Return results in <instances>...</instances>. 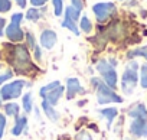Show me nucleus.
<instances>
[{
	"label": "nucleus",
	"instance_id": "obj_4",
	"mask_svg": "<svg viewBox=\"0 0 147 140\" xmlns=\"http://www.w3.org/2000/svg\"><path fill=\"white\" fill-rule=\"evenodd\" d=\"M115 61H111V59H101L97 62L95 68L98 74L101 75L102 81L110 85L111 88H117L118 85V75H117V69H115Z\"/></svg>",
	"mask_w": 147,
	"mask_h": 140
},
{
	"label": "nucleus",
	"instance_id": "obj_31",
	"mask_svg": "<svg viewBox=\"0 0 147 140\" xmlns=\"http://www.w3.org/2000/svg\"><path fill=\"white\" fill-rule=\"evenodd\" d=\"M5 25H6V20H5L3 18H0V36L3 35V28H5Z\"/></svg>",
	"mask_w": 147,
	"mask_h": 140
},
{
	"label": "nucleus",
	"instance_id": "obj_27",
	"mask_svg": "<svg viewBox=\"0 0 147 140\" xmlns=\"http://www.w3.org/2000/svg\"><path fill=\"white\" fill-rule=\"evenodd\" d=\"M5 130H6V116L3 113H0V140L3 139Z\"/></svg>",
	"mask_w": 147,
	"mask_h": 140
},
{
	"label": "nucleus",
	"instance_id": "obj_32",
	"mask_svg": "<svg viewBox=\"0 0 147 140\" xmlns=\"http://www.w3.org/2000/svg\"><path fill=\"white\" fill-rule=\"evenodd\" d=\"M15 2L18 3V6H19V7H22V9H23V7H26V0H15Z\"/></svg>",
	"mask_w": 147,
	"mask_h": 140
},
{
	"label": "nucleus",
	"instance_id": "obj_3",
	"mask_svg": "<svg viewBox=\"0 0 147 140\" xmlns=\"http://www.w3.org/2000/svg\"><path fill=\"white\" fill-rule=\"evenodd\" d=\"M138 62L131 59L128 61V64L125 65L124 68V72L121 75V80H120V84H121V90H123V94L124 95H131L137 87V84L140 83V78H138Z\"/></svg>",
	"mask_w": 147,
	"mask_h": 140
},
{
	"label": "nucleus",
	"instance_id": "obj_29",
	"mask_svg": "<svg viewBox=\"0 0 147 140\" xmlns=\"http://www.w3.org/2000/svg\"><path fill=\"white\" fill-rule=\"evenodd\" d=\"M77 140H92V137L88 131H81L77 134Z\"/></svg>",
	"mask_w": 147,
	"mask_h": 140
},
{
	"label": "nucleus",
	"instance_id": "obj_20",
	"mask_svg": "<svg viewBox=\"0 0 147 140\" xmlns=\"http://www.w3.org/2000/svg\"><path fill=\"white\" fill-rule=\"evenodd\" d=\"M80 28H81L82 32L91 33V30H92V23H91V20H90L88 16H82V18H81V20H80Z\"/></svg>",
	"mask_w": 147,
	"mask_h": 140
},
{
	"label": "nucleus",
	"instance_id": "obj_7",
	"mask_svg": "<svg viewBox=\"0 0 147 140\" xmlns=\"http://www.w3.org/2000/svg\"><path fill=\"white\" fill-rule=\"evenodd\" d=\"M81 12L78 9H75L74 6H66V9L63 10V22H62V28H66L68 30H71L74 35H80V28H78V19H80Z\"/></svg>",
	"mask_w": 147,
	"mask_h": 140
},
{
	"label": "nucleus",
	"instance_id": "obj_21",
	"mask_svg": "<svg viewBox=\"0 0 147 140\" xmlns=\"http://www.w3.org/2000/svg\"><path fill=\"white\" fill-rule=\"evenodd\" d=\"M140 85L141 88L147 90V62L143 64L140 68Z\"/></svg>",
	"mask_w": 147,
	"mask_h": 140
},
{
	"label": "nucleus",
	"instance_id": "obj_10",
	"mask_svg": "<svg viewBox=\"0 0 147 140\" xmlns=\"http://www.w3.org/2000/svg\"><path fill=\"white\" fill-rule=\"evenodd\" d=\"M78 94H85V90L81 85V81L74 77L68 78L66 80V100L75 98Z\"/></svg>",
	"mask_w": 147,
	"mask_h": 140
},
{
	"label": "nucleus",
	"instance_id": "obj_15",
	"mask_svg": "<svg viewBox=\"0 0 147 140\" xmlns=\"http://www.w3.org/2000/svg\"><path fill=\"white\" fill-rule=\"evenodd\" d=\"M28 127V117L26 116H18L15 118V126L12 127L13 136H20Z\"/></svg>",
	"mask_w": 147,
	"mask_h": 140
},
{
	"label": "nucleus",
	"instance_id": "obj_6",
	"mask_svg": "<svg viewBox=\"0 0 147 140\" xmlns=\"http://www.w3.org/2000/svg\"><path fill=\"white\" fill-rule=\"evenodd\" d=\"M26 85H29V83H26L25 80L10 81V83L5 84L2 88H0V97H2V100H5V101L15 100V98L22 95V91Z\"/></svg>",
	"mask_w": 147,
	"mask_h": 140
},
{
	"label": "nucleus",
	"instance_id": "obj_22",
	"mask_svg": "<svg viewBox=\"0 0 147 140\" xmlns=\"http://www.w3.org/2000/svg\"><path fill=\"white\" fill-rule=\"evenodd\" d=\"M40 16H42V12H40L39 9H36V7L29 9V10H28V13H26V19H28V20H32V22L39 20V19H40Z\"/></svg>",
	"mask_w": 147,
	"mask_h": 140
},
{
	"label": "nucleus",
	"instance_id": "obj_18",
	"mask_svg": "<svg viewBox=\"0 0 147 140\" xmlns=\"http://www.w3.org/2000/svg\"><path fill=\"white\" fill-rule=\"evenodd\" d=\"M22 107H23L26 114L32 113V110H33V94L30 91L23 94V97H22Z\"/></svg>",
	"mask_w": 147,
	"mask_h": 140
},
{
	"label": "nucleus",
	"instance_id": "obj_1",
	"mask_svg": "<svg viewBox=\"0 0 147 140\" xmlns=\"http://www.w3.org/2000/svg\"><path fill=\"white\" fill-rule=\"evenodd\" d=\"M6 51H9L6 59L13 66V69L19 74H30L36 68L32 62V56L29 53V49L25 45H16L9 46L6 45Z\"/></svg>",
	"mask_w": 147,
	"mask_h": 140
},
{
	"label": "nucleus",
	"instance_id": "obj_16",
	"mask_svg": "<svg viewBox=\"0 0 147 140\" xmlns=\"http://www.w3.org/2000/svg\"><path fill=\"white\" fill-rule=\"evenodd\" d=\"M117 108L115 107H108V108H101L100 111H98V114H100V117L101 118H105L107 120V126H108V129H111V124H113V120L117 117Z\"/></svg>",
	"mask_w": 147,
	"mask_h": 140
},
{
	"label": "nucleus",
	"instance_id": "obj_8",
	"mask_svg": "<svg viewBox=\"0 0 147 140\" xmlns=\"http://www.w3.org/2000/svg\"><path fill=\"white\" fill-rule=\"evenodd\" d=\"M22 19H23V15L22 13H15L12 16V22L6 28V36L9 38V41H12V42H20V41H23L25 32L20 28Z\"/></svg>",
	"mask_w": 147,
	"mask_h": 140
},
{
	"label": "nucleus",
	"instance_id": "obj_30",
	"mask_svg": "<svg viewBox=\"0 0 147 140\" xmlns=\"http://www.w3.org/2000/svg\"><path fill=\"white\" fill-rule=\"evenodd\" d=\"M48 0H30V3L33 7H40V6H45Z\"/></svg>",
	"mask_w": 147,
	"mask_h": 140
},
{
	"label": "nucleus",
	"instance_id": "obj_2",
	"mask_svg": "<svg viewBox=\"0 0 147 140\" xmlns=\"http://www.w3.org/2000/svg\"><path fill=\"white\" fill-rule=\"evenodd\" d=\"M92 87L95 88V95H97V103L100 106H107V104H121L123 97L117 94L114 88L107 85L100 78H92L91 80Z\"/></svg>",
	"mask_w": 147,
	"mask_h": 140
},
{
	"label": "nucleus",
	"instance_id": "obj_34",
	"mask_svg": "<svg viewBox=\"0 0 147 140\" xmlns=\"http://www.w3.org/2000/svg\"><path fill=\"white\" fill-rule=\"evenodd\" d=\"M0 68H2V65H0Z\"/></svg>",
	"mask_w": 147,
	"mask_h": 140
},
{
	"label": "nucleus",
	"instance_id": "obj_13",
	"mask_svg": "<svg viewBox=\"0 0 147 140\" xmlns=\"http://www.w3.org/2000/svg\"><path fill=\"white\" fill-rule=\"evenodd\" d=\"M127 114L131 120H147V107L143 103H134L130 106Z\"/></svg>",
	"mask_w": 147,
	"mask_h": 140
},
{
	"label": "nucleus",
	"instance_id": "obj_5",
	"mask_svg": "<svg viewBox=\"0 0 147 140\" xmlns=\"http://www.w3.org/2000/svg\"><path fill=\"white\" fill-rule=\"evenodd\" d=\"M63 93H65V87L62 85V83L61 81H52V83H49V84H46L40 88L39 95H40L42 100L48 101L49 104L56 106L59 103V100L62 98Z\"/></svg>",
	"mask_w": 147,
	"mask_h": 140
},
{
	"label": "nucleus",
	"instance_id": "obj_33",
	"mask_svg": "<svg viewBox=\"0 0 147 140\" xmlns=\"http://www.w3.org/2000/svg\"><path fill=\"white\" fill-rule=\"evenodd\" d=\"M2 101H3V100H2V97H0V107H2Z\"/></svg>",
	"mask_w": 147,
	"mask_h": 140
},
{
	"label": "nucleus",
	"instance_id": "obj_25",
	"mask_svg": "<svg viewBox=\"0 0 147 140\" xmlns=\"http://www.w3.org/2000/svg\"><path fill=\"white\" fill-rule=\"evenodd\" d=\"M10 7H12V2H10V0H0V13L9 12Z\"/></svg>",
	"mask_w": 147,
	"mask_h": 140
},
{
	"label": "nucleus",
	"instance_id": "obj_24",
	"mask_svg": "<svg viewBox=\"0 0 147 140\" xmlns=\"http://www.w3.org/2000/svg\"><path fill=\"white\" fill-rule=\"evenodd\" d=\"M12 77H13V71H12V69H6L3 74H0V87H3L5 83L12 80Z\"/></svg>",
	"mask_w": 147,
	"mask_h": 140
},
{
	"label": "nucleus",
	"instance_id": "obj_9",
	"mask_svg": "<svg viewBox=\"0 0 147 140\" xmlns=\"http://www.w3.org/2000/svg\"><path fill=\"white\" fill-rule=\"evenodd\" d=\"M92 12L100 23H105L115 15V5L111 2H101L92 6Z\"/></svg>",
	"mask_w": 147,
	"mask_h": 140
},
{
	"label": "nucleus",
	"instance_id": "obj_14",
	"mask_svg": "<svg viewBox=\"0 0 147 140\" xmlns=\"http://www.w3.org/2000/svg\"><path fill=\"white\" fill-rule=\"evenodd\" d=\"M40 108L43 110V114H45L51 121H53V123H58V121H59L61 114L55 110V106H52V104H49L48 101L42 100V103H40Z\"/></svg>",
	"mask_w": 147,
	"mask_h": 140
},
{
	"label": "nucleus",
	"instance_id": "obj_11",
	"mask_svg": "<svg viewBox=\"0 0 147 140\" xmlns=\"http://www.w3.org/2000/svg\"><path fill=\"white\" fill-rule=\"evenodd\" d=\"M130 134L138 139H147V120H131Z\"/></svg>",
	"mask_w": 147,
	"mask_h": 140
},
{
	"label": "nucleus",
	"instance_id": "obj_17",
	"mask_svg": "<svg viewBox=\"0 0 147 140\" xmlns=\"http://www.w3.org/2000/svg\"><path fill=\"white\" fill-rule=\"evenodd\" d=\"M127 58H128L130 61H131V59H136V58H144V59L147 61V45L128 51V52H127Z\"/></svg>",
	"mask_w": 147,
	"mask_h": 140
},
{
	"label": "nucleus",
	"instance_id": "obj_19",
	"mask_svg": "<svg viewBox=\"0 0 147 140\" xmlns=\"http://www.w3.org/2000/svg\"><path fill=\"white\" fill-rule=\"evenodd\" d=\"M5 108V116H9V117H18L19 116V111H20V106L18 103H7L3 106Z\"/></svg>",
	"mask_w": 147,
	"mask_h": 140
},
{
	"label": "nucleus",
	"instance_id": "obj_26",
	"mask_svg": "<svg viewBox=\"0 0 147 140\" xmlns=\"http://www.w3.org/2000/svg\"><path fill=\"white\" fill-rule=\"evenodd\" d=\"M26 39H28V46H29V49H35L36 46H38V43H36V41H35V36L30 33V32H26Z\"/></svg>",
	"mask_w": 147,
	"mask_h": 140
},
{
	"label": "nucleus",
	"instance_id": "obj_28",
	"mask_svg": "<svg viewBox=\"0 0 147 140\" xmlns=\"http://www.w3.org/2000/svg\"><path fill=\"white\" fill-rule=\"evenodd\" d=\"M71 6H74L75 9H78L80 12L84 9V6H85V3H84V0H71Z\"/></svg>",
	"mask_w": 147,
	"mask_h": 140
},
{
	"label": "nucleus",
	"instance_id": "obj_23",
	"mask_svg": "<svg viewBox=\"0 0 147 140\" xmlns=\"http://www.w3.org/2000/svg\"><path fill=\"white\" fill-rule=\"evenodd\" d=\"M52 7H53V15L55 16H62L63 13V0H52Z\"/></svg>",
	"mask_w": 147,
	"mask_h": 140
},
{
	"label": "nucleus",
	"instance_id": "obj_12",
	"mask_svg": "<svg viewBox=\"0 0 147 140\" xmlns=\"http://www.w3.org/2000/svg\"><path fill=\"white\" fill-rule=\"evenodd\" d=\"M39 42H40V46L45 48V49H52L56 42H58V36H56V32L52 30V29H45L42 30L40 33V38H39Z\"/></svg>",
	"mask_w": 147,
	"mask_h": 140
}]
</instances>
